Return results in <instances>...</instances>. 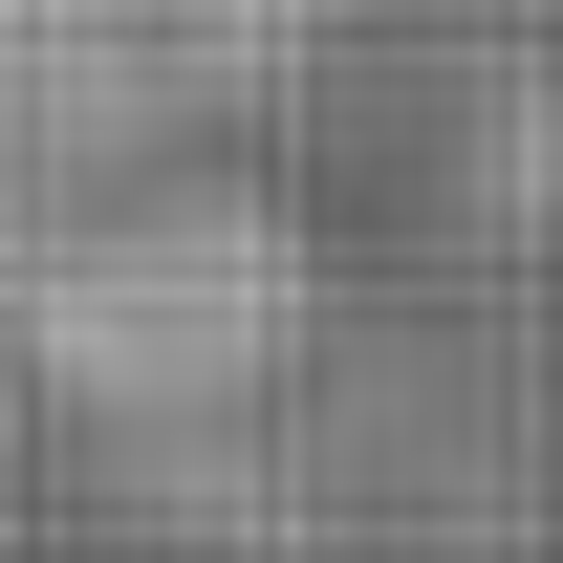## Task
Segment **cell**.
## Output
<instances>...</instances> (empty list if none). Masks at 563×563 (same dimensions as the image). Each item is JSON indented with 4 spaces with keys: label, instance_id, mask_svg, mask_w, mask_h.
<instances>
[{
    "label": "cell",
    "instance_id": "6da1fadb",
    "mask_svg": "<svg viewBox=\"0 0 563 563\" xmlns=\"http://www.w3.org/2000/svg\"><path fill=\"white\" fill-rule=\"evenodd\" d=\"M261 44H303V0H0V152H131Z\"/></svg>",
    "mask_w": 563,
    "mask_h": 563
}]
</instances>
